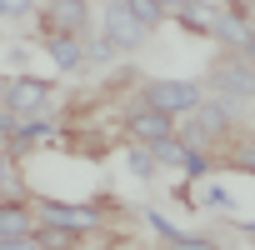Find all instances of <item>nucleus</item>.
<instances>
[{"mask_svg":"<svg viewBox=\"0 0 255 250\" xmlns=\"http://www.w3.org/2000/svg\"><path fill=\"white\" fill-rule=\"evenodd\" d=\"M145 35H150V25L135 15L130 0H110V5H105V40L135 50V45H145Z\"/></svg>","mask_w":255,"mask_h":250,"instance_id":"nucleus-1","label":"nucleus"},{"mask_svg":"<svg viewBox=\"0 0 255 250\" xmlns=\"http://www.w3.org/2000/svg\"><path fill=\"white\" fill-rule=\"evenodd\" d=\"M125 130H130L135 140H145V145H155V140H170L175 135V115H165L160 105H135L130 115H125Z\"/></svg>","mask_w":255,"mask_h":250,"instance_id":"nucleus-2","label":"nucleus"},{"mask_svg":"<svg viewBox=\"0 0 255 250\" xmlns=\"http://www.w3.org/2000/svg\"><path fill=\"white\" fill-rule=\"evenodd\" d=\"M145 100L160 105L165 115H185V110L200 105V85H190V80H150L145 85Z\"/></svg>","mask_w":255,"mask_h":250,"instance_id":"nucleus-3","label":"nucleus"},{"mask_svg":"<svg viewBox=\"0 0 255 250\" xmlns=\"http://www.w3.org/2000/svg\"><path fill=\"white\" fill-rule=\"evenodd\" d=\"M45 100H50V85H45V80H35V75H15V80H10V90H5V105H10L15 115H35Z\"/></svg>","mask_w":255,"mask_h":250,"instance_id":"nucleus-4","label":"nucleus"},{"mask_svg":"<svg viewBox=\"0 0 255 250\" xmlns=\"http://www.w3.org/2000/svg\"><path fill=\"white\" fill-rule=\"evenodd\" d=\"M40 220L65 225V230H95V225H100V210H90V205H55V200H45V205H40Z\"/></svg>","mask_w":255,"mask_h":250,"instance_id":"nucleus-5","label":"nucleus"},{"mask_svg":"<svg viewBox=\"0 0 255 250\" xmlns=\"http://www.w3.org/2000/svg\"><path fill=\"white\" fill-rule=\"evenodd\" d=\"M230 110H235V105H210V110H200V115H195V120L185 125V130H180V140H185V145H200V150H205V145L215 140V130L225 125V115H230Z\"/></svg>","mask_w":255,"mask_h":250,"instance_id":"nucleus-6","label":"nucleus"},{"mask_svg":"<svg viewBox=\"0 0 255 250\" xmlns=\"http://www.w3.org/2000/svg\"><path fill=\"white\" fill-rule=\"evenodd\" d=\"M45 25H50V35H80L85 30V0H50Z\"/></svg>","mask_w":255,"mask_h":250,"instance_id":"nucleus-7","label":"nucleus"},{"mask_svg":"<svg viewBox=\"0 0 255 250\" xmlns=\"http://www.w3.org/2000/svg\"><path fill=\"white\" fill-rule=\"evenodd\" d=\"M45 50H50V60H55L60 70H75V65L85 60V45H80V35H45Z\"/></svg>","mask_w":255,"mask_h":250,"instance_id":"nucleus-8","label":"nucleus"},{"mask_svg":"<svg viewBox=\"0 0 255 250\" xmlns=\"http://www.w3.org/2000/svg\"><path fill=\"white\" fill-rule=\"evenodd\" d=\"M215 85H220L225 95H240V100H255V70H250V65H225V70L215 75Z\"/></svg>","mask_w":255,"mask_h":250,"instance_id":"nucleus-9","label":"nucleus"},{"mask_svg":"<svg viewBox=\"0 0 255 250\" xmlns=\"http://www.w3.org/2000/svg\"><path fill=\"white\" fill-rule=\"evenodd\" d=\"M150 225H155V235H165V245H175V250H215L210 240H200V235H185V230H175L170 220H160V210H150Z\"/></svg>","mask_w":255,"mask_h":250,"instance_id":"nucleus-10","label":"nucleus"},{"mask_svg":"<svg viewBox=\"0 0 255 250\" xmlns=\"http://www.w3.org/2000/svg\"><path fill=\"white\" fill-rule=\"evenodd\" d=\"M10 235H30V210H25L15 195L0 205V240H10Z\"/></svg>","mask_w":255,"mask_h":250,"instance_id":"nucleus-11","label":"nucleus"},{"mask_svg":"<svg viewBox=\"0 0 255 250\" xmlns=\"http://www.w3.org/2000/svg\"><path fill=\"white\" fill-rule=\"evenodd\" d=\"M215 35H220V40H240V45H245V40H250V30H245V20H240V15H235V5H230V10H220V15H215Z\"/></svg>","mask_w":255,"mask_h":250,"instance_id":"nucleus-12","label":"nucleus"},{"mask_svg":"<svg viewBox=\"0 0 255 250\" xmlns=\"http://www.w3.org/2000/svg\"><path fill=\"white\" fill-rule=\"evenodd\" d=\"M40 240H45V250H70L75 240H80V230H65V225H40Z\"/></svg>","mask_w":255,"mask_h":250,"instance_id":"nucleus-13","label":"nucleus"},{"mask_svg":"<svg viewBox=\"0 0 255 250\" xmlns=\"http://www.w3.org/2000/svg\"><path fill=\"white\" fill-rule=\"evenodd\" d=\"M150 155H155V160H165V165H175V160H185V145L170 135V140H155V145H150Z\"/></svg>","mask_w":255,"mask_h":250,"instance_id":"nucleus-14","label":"nucleus"},{"mask_svg":"<svg viewBox=\"0 0 255 250\" xmlns=\"http://www.w3.org/2000/svg\"><path fill=\"white\" fill-rule=\"evenodd\" d=\"M0 250H45L40 235H10V240H0Z\"/></svg>","mask_w":255,"mask_h":250,"instance_id":"nucleus-15","label":"nucleus"},{"mask_svg":"<svg viewBox=\"0 0 255 250\" xmlns=\"http://www.w3.org/2000/svg\"><path fill=\"white\" fill-rule=\"evenodd\" d=\"M180 165H185V170H190V175H205V170H210V160H205V155H200V150H195V145H190V150H185V160H180Z\"/></svg>","mask_w":255,"mask_h":250,"instance_id":"nucleus-16","label":"nucleus"},{"mask_svg":"<svg viewBox=\"0 0 255 250\" xmlns=\"http://www.w3.org/2000/svg\"><path fill=\"white\" fill-rule=\"evenodd\" d=\"M35 5V0H0V10H5V15H25Z\"/></svg>","mask_w":255,"mask_h":250,"instance_id":"nucleus-17","label":"nucleus"},{"mask_svg":"<svg viewBox=\"0 0 255 250\" xmlns=\"http://www.w3.org/2000/svg\"><path fill=\"white\" fill-rule=\"evenodd\" d=\"M130 165H135V175H150V170H155V160H150V155H130Z\"/></svg>","mask_w":255,"mask_h":250,"instance_id":"nucleus-18","label":"nucleus"},{"mask_svg":"<svg viewBox=\"0 0 255 250\" xmlns=\"http://www.w3.org/2000/svg\"><path fill=\"white\" fill-rule=\"evenodd\" d=\"M160 5H165V10H185V5H190V0H160Z\"/></svg>","mask_w":255,"mask_h":250,"instance_id":"nucleus-19","label":"nucleus"},{"mask_svg":"<svg viewBox=\"0 0 255 250\" xmlns=\"http://www.w3.org/2000/svg\"><path fill=\"white\" fill-rule=\"evenodd\" d=\"M245 45H250V50H255V30H250V40H245Z\"/></svg>","mask_w":255,"mask_h":250,"instance_id":"nucleus-20","label":"nucleus"},{"mask_svg":"<svg viewBox=\"0 0 255 250\" xmlns=\"http://www.w3.org/2000/svg\"><path fill=\"white\" fill-rule=\"evenodd\" d=\"M250 230H255V225H250Z\"/></svg>","mask_w":255,"mask_h":250,"instance_id":"nucleus-21","label":"nucleus"}]
</instances>
